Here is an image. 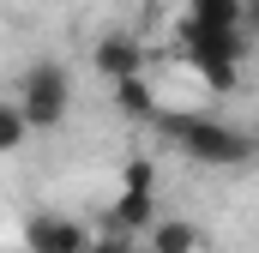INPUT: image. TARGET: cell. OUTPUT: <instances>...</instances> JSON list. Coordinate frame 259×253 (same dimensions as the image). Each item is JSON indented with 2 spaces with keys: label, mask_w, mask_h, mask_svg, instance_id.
Listing matches in <instances>:
<instances>
[{
  "label": "cell",
  "mask_w": 259,
  "mask_h": 253,
  "mask_svg": "<svg viewBox=\"0 0 259 253\" xmlns=\"http://www.w3.org/2000/svg\"><path fill=\"white\" fill-rule=\"evenodd\" d=\"M241 24H217V18H181V55L205 72L211 91H235V66H241Z\"/></svg>",
  "instance_id": "cell-1"
},
{
  "label": "cell",
  "mask_w": 259,
  "mask_h": 253,
  "mask_svg": "<svg viewBox=\"0 0 259 253\" xmlns=\"http://www.w3.org/2000/svg\"><path fill=\"white\" fill-rule=\"evenodd\" d=\"M163 133L193 157V163H211V169H229V163H247L253 157V139L241 126L217 121V115H169Z\"/></svg>",
  "instance_id": "cell-2"
},
{
  "label": "cell",
  "mask_w": 259,
  "mask_h": 253,
  "mask_svg": "<svg viewBox=\"0 0 259 253\" xmlns=\"http://www.w3.org/2000/svg\"><path fill=\"white\" fill-rule=\"evenodd\" d=\"M18 109L30 115V126H61L66 109H72V78H66V66L55 61H36L30 72H24V85H18Z\"/></svg>",
  "instance_id": "cell-3"
},
{
  "label": "cell",
  "mask_w": 259,
  "mask_h": 253,
  "mask_svg": "<svg viewBox=\"0 0 259 253\" xmlns=\"http://www.w3.org/2000/svg\"><path fill=\"white\" fill-rule=\"evenodd\" d=\"M91 66H97V78H109V85L145 78V43H139L133 30H103V36L91 43Z\"/></svg>",
  "instance_id": "cell-4"
},
{
  "label": "cell",
  "mask_w": 259,
  "mask_h": 253,
  "mask_svg": "<svg viewBox=\"0 0 259 253\" xmlns=\"http://www.w3.org/2000/svg\"><path fill=\"white\" fill-rule=\"evenodd\" d=\"M24 247L30 253H91V229L78 217H30L24 223Z\"/></svg>",
  "instance_id": "cell-5"
},
{
  "label": "cell",
  "mask_w": 259,
  "mask_h": 253,
  "mask_svg": "<svg viewBox=\"0 0 259 253\" xmlns=\"http://www.w3.org/2000/svg\"><path fill=\"white\" fill-rule=\"evenodd\" d=\"M163 217H157V193H121L109 205V229L103 235H151Z\"/></svg>",
  "instance_id": "cell-6"
},
{
  "label": "cell",
  "mask_w": 259,
  "mask_h": 253,
  "mask_svg": "<svg viewBox=\"0 0 259 253\" xmlns=\"http://www.w3.org/2000/svg\"><path fill=\"white\" fill-rule=\"evenodd\" d=\"M145 253H199V223H187V217H163V223L145 235Z\"/></svg>",
  "instance_id": "cell-7"
},
{
  "label": "cell",
  "mask_w": 259,
  "mask_h": 253,
  "mask_svg": "<svg viewBox=\"0 0 259 253\" xmlns=\"http://www.w3.org/2000/svg\"><path fill=\"white\" fill-rule=\"evenodd\" d=\"M115 103H121V115H133V121H151V115H157V91H151L145 78L115 85Z\"/></svg>",
  "instance_id": "cell-8"
},
{
  "label": "cell",
  "mask_w": 259,
  "mask_h": 253,
  "mask_svg": "<svg viewBox=\"0 0 259 253\" xmlns=\"http://www.w3.org/2000/svg\"><path fill=\"white\" fill-rule=\"evenodd\" d=\"M187 12H193V18H217V24H241L247 0H187ZM241 30H247V24H241Z\"/></svg>",
  "instance_id": "cell-9"
},
{
  "label": "cell",
  "mask_w": 259,
  "mask_h": 253,
  "mask_svg": "<svg viewBox=\"0 0 259 253\" xmlns=\"http://www.w3.org/2000/svg\"><path fill=\"white\" fill-rule=\"evenodd\" d=\"M24 133H30V115H24V109H18V97H12V103L0 109V151H18V145H24Z\"/></svg>",
  "instance_id": "cell-10"
},
{
  "label": "cell",
  "mask_w": 259,
  "mask_h": 253,
  "mask_svg": "<svg viewBox=\"0 0 259 253\" xmlns=\"http://www.w3.org/2000/svg\"><path fill=\"white\" fill-rule=\"evenodd\" d=\"M151 175H157V169H151V163H139V157H133L127 169H121V181H127V193H157V181H151Z\"/></svg>",
  "instance_id": "cell-11"
},
{
  "label": "cell",
  "mask_w": 259,
  "mask_h": 253,
  "mask_svg": "<svg viewBox=\"0 0 259 253\" xmlns=\"http://www.w3.org/2000/svg\"><path fill=\"white\" fill-rule=\"evenodd\" d=\"M91 253H139V247H133L127 235H103V241H97V247H91Z\"/></svg>",
  "instance_id": "cell-12"
},
{
  "label": "cell",
  "mask_w": 259,
  "mask_h": 253,
  "mask_svg": "<svg viewBox=\"0 0 259 253\" xmlns=\"http://www.w3.org/2000/svg\"><path fill=\"white\" fill-rule=\"evenodd\" d=\"M241 24H247V30L259 36V0H247V12H241Z\"/></svg>",
  "instance_id": "cell-13"
}]
</instances>
